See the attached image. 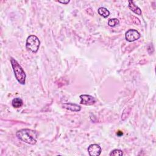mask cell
<instances>
[{"mask_svg": "<svg viewBox=\"0 0 156 156\" xmlns=\"http://www.w3.org/2000/svg\"><path fill=\"white\" fill-rule=\"evenodd\" d=\"M16 135L18 139L29 144L34 145L37 143V133L30 129H21L16 132Z\"/></svg>", "mask_w": 156, "mask_h": 156, "instance_id": "6da1fadb", "label": "cell"}, {"mask_svg": "<svg viewBox=\"0 0 156 156\" xmlns=\"http://www.w3.org/2000/svg\"><path fill=\"white\" fill-rule=\"evenodd\" d=\"M11 65L15 74V76L18 80V82L24 85L26 82V73L20 65L18 63V62L15 60L13 58H10Z\"/></svg>", "mask_w": 156, "mask_h": 156, "instance_id": "7a4b0ae2", "label": "cell"}, {"mask_svg": "<svg viewBox=\"0 0 156 156\" xmlns=\"http://www.w3.org/2000/svg\"><path fill=\"white\" fill-rule=\"evenodd\" d=\"M40 40L38 38L34 35L29 36L26 40V48L32 52L36 53L40 47Z\"/></svg>", "mask_w": 156, "mask_h": 156, "instance_id": "3957f363", "label": "cell"}, {"mask_svg": "<svg viewBox=\"0 0 156 156\" xmlns=\"http://www.w3.org/2000/svg\"><path fill=\"white\" fill-rule=\"evenodd\" d=\"M140 37V33L135 29L128 30L125 34V38L127 41L129 42H132L138 40Z\"/></svg>", "mask_w": 156, "mask_h": 156, "instance_id": "277c9868", "label": "cell"}, {"mask_svg": "<svg viewBox=\"0 0 156 156\" xmlns=\"http://www.w3.org/2000/svg\"><path fill=\"white\" fill-rule=\"evenodd\" d=\"M80 104L91 105L94 104L96 102V99L92 96L88 94H82L80 96Z\"/></svg>", "mask_w": 156, "mask_h": 156, "instance_id": "5b68a950", "label": "cell"}, {"mask_svg": "<svg viewBox=\"0 0 156 156\" xmlns=\"http://www.w3.org/2000/svg\"><path fill=\"white\" fill-rule=\"evenodd\" d=\"M88 152L91 156H99L101 153V148L97 144H93L88 146Z\"/></svg>", "mask_w": 156, "mask_h": 156, "instance_id": "8992f818", "label": "cell"}, {"mask_svg": "<svg viewBox=\"0 0 156 156\" xmlns=\"http://www.w3.org/2000/svg\"><path fill=\"white\" fill-rule=\"evenodd\" d=\"M63 106L65 108L73 112H79L81 110V107L80 105H78L77 104H73L71 102L64 103L63 104Z\"/></svg>", "mask_w": 156, "mask_h": 156, "instance_id": "52a82bcc", "label": "cell"}, {"mask_svg": "<svg viewBox=\"0 0 156 156\" xmlns=\"http://www.w3.org/2000/svg\"><path fill=\"white\" fill-rule=\"evenodd\" d=\"M129 7L135 13H136V14H137L138 15H141L142 12H141V9L136 5L135 4L133 1H129Z\"/></svg>", "mask_w": 156, "mask_h": 156, "instance_id": "ba28073f", "label": "cell"}, {"mask_svg": "<svg viewBox=\"0 0 156 156\" xmlns=\"http://www.w3.org/2000/svg\"><path fill=\"white\" fill-rule=\"evenodd\" d=\"M12 104L15 108H20L23 105V101L20 98H15L12 100Z\"/></svg>", "mask_w": 156, "mask_h": 156, "instance_id": "9c48e42d", "label": "cell"}, {"mask_svg": "<svg viewBox=\"0 0 156 156\" xmlns=\"http://www.w3.org/2000/svg\"><path fill=\"white\" fill-rule=\"evenodd\" d=\"M98 13L104 18H107L109 16L110 12L105 7H100L98 9Z\"/></svg>", "mask_w": 156, "mask_h": 156, "instance_id": "30bf717a", "label": "cell"}, {"mask_svg": "<svg viewBox=\"0 0 156 156\" xmlns=\"http://www.w3.org/2000/svg\"><path fill=\"white\" fill-rule=\"evenodd\" d=\"M119 21L117 18H112V19H110L108 21V24L109 26L110 27H115L116 25L119 24Z\"/></svg>", "mask_w": 156, "mask_h": 156, "instance_id": "8fae6325", "label": "cell"}, {"mask_svg": "<svg viewBox=\"0 0 156 156\" xmlns=\"http://www.w3.org/2000/svg\"><path fill=\"white\" fill-rule=\"evenodd\" d=\"M122 151L119 149H114L110 153V156H122Z\"/></svg>", "mask_w": 156, "mask_h": 156, "instance_id": "7c38bea8", "label": "cell"}, {"mask_svg": "<svg viewBox=\"0 0 156 156\" xmlns=\"http://www.w3.org/2000/svg\"><path fill=\"white\" fill-rule=\"evenodd\" d=\"M69 2V1H58V2L62 3V4H67Z\"/></svg>", "mask_w": 156, "mask_h": 156, "instance_id": "4fadbf2b", "label": "cell"}]
</instances>
